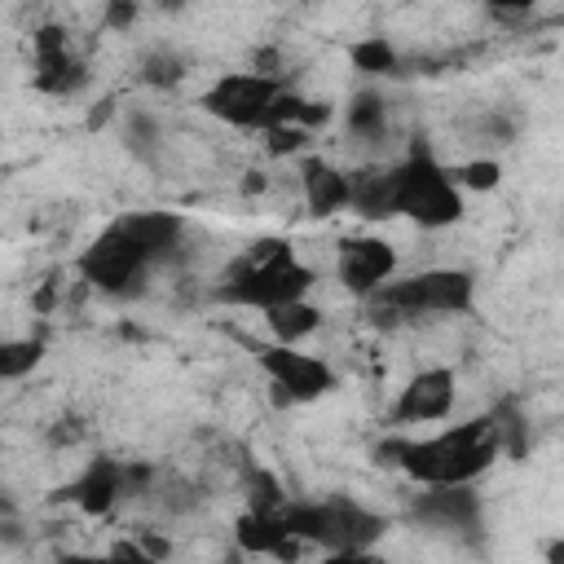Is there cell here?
<instances>
[{
  "label": "cell",
  "instance_id": "23",
  "mask_svg": "<svg viewBox=\"0 0 564 564\" xmlns=\"http://www.w3.org/2000/svg\"><path fill=\"white\" fill-rule=\"evenodd\" d=\"M181 75H185V62L176 53H145V62H141V79L150 88H172Z\"/></svg>",
  "mask_w": 564,
  "mask_h": 564
},
{
  "label": "cell",
  "instance_id": "2",
  "mask_svg": "<svg viewBox=\"0 0 564 564\" xmlns=\"http://www.w3.org/2000/svg\"><path fill=\"white\" fill-rule=\"evenodd\" d=\"M313 291V269L278 238H264L256 247H247L216 282V300L220 304H238V308H273L282 300H300Z\"/></svg>",
  "mask_w": 564,
  "mask_h": 564
},
{
  "label": "cell",
  "instance_id": "1",
  "mask_svg": "<svg viewBox=\"0 0 564 564\" xmlns=\"http://www.w3.org/2000/svg\"><path fill=\"white\" fill-rule=\"evenodd\" d=\"M502 432L498 419H467L454 423L436 436H410V441H388L379 454L383 463L401 467L414 485H471L480 471L494 467V458L502 454Z\"/></svg>",
  "mask_w": 564,
  "mask_h": 564
},
{
  "label": "cell",
  "instance_id": "4",
  "mask_svg": "<svg viewBox=\"0 0 564 564\" xmlns=\"http://www.w3.org/2000/svg\"><path fill=\"white\" fill-rule=\"evenodd\" d=\"M388 181H392V216H405L423 229H445L463 216V185L423 141L401 163L388 167Z\"/></svg>",
  "mask_w": 564,
  "mask_h": 564
},
{
  "label": "cell",
  "instance_id": "10",
  "mask_svg": "<svg viewBox=\"0 0 564 564\" xmlns=\"http://www.w3.org/2000/svg\"><path fill=\"white\" fill-rule=\"evenodd\" d=\"M392 273H397V251L383 238H348L335 256V278L357 300L375 295Z\"/></svg>",
  "mask_w": 564,
  "mask_h": 564
},
{
  "label": "cell",
  "instance_id": "18",
  "mask_svg": "<svg viewBox=\"0 0 564 564\" xmlns=\"http://www.w3.org/2000/svg\"><path fill=\"white\" fill-rule=\"evenodd\" d=\"M40 357H44V344L40 339H9L4 348H0V379H22V375H31L35 366H40Z\"/></svg>",
  "mask_w": 564,
  "mask_h": 564
},
{
  "label": "cell",
  "instance_id": "9",
  "mask_svg": "<svg viewBox=\"0 0 564 564\" xmlns=\"http://www.w3.org/2000/svg\"><path fill=\"white\" fill-rule=\"evenodd\" d=\"M454 397H458L454 370L449 366H423L401 388V397L392 405V423H401V427H410V423H441L454 410Z\"/></svg>",
  "mask_w": 564,
  "mask_h": 564
},
{
  "label": "cell",
  "instance_id": "19",
  "mask_svg": "<svg viewBox=\"0 0 564 564\" xmlns=\"http://www.w3.org/2000/svg\"><path fill=\"white\" fill-rule=\"evenodd\" d=\"M123 141H128V150L141 159V163H154L159 159V123L150 119V115H141V110H132L128 115V123H123Z\"/></svg>",
  "mask_w": 564,
  "mask_h": 564
},
{
  "label": "cell",
  "instance_id": "17",
  "mask_svg": "<svg viewBox=\"0 0 564 564\" xmlns=\"http://www.w3.org/2000/svg\"><path fill=\"white\" fill-rule=\"evenodd\" d=\"M467 137H471V145H489V150L511 145L516 141V119L502 115V110H485L480 119L467 123Z\"/></svg>",
  "mask_w": 564,
  "mask_h": 564
},
{
  "label": "cell",
  "instance_id": "14",
  "mask_svg": "<svg viewBox=\"0 0 564 564\" xmlns=\"http://www.w3.org/2000/svg\"><path fill=\"white\" fill-rule=\"evenodd\" d=\"M264 326H269L273 344H304V339L322 326V308L308 304V295H300V300H282V304L264 308Z\"/></svg>",
  "mask_w": 564,
  "mask_h": 564
},
{
  "label": "cell",
  "instance_id": "13",
  "mask_svg": "<svg viewBox=\"0 0 564 564\" xmlns=\"http://www.w3.org/2000/svg\"><path fill=\"white\" fill-rule=\"evenodd\" d=\"M300 185H304V203L313 216H335L344 207H352V172H339L335 163L308 154L300 163Z\"/></svg>",
  "mask_w": 564,
  "mask_h": 564
},
{
  "label": "cell",
  "instance_id": "16",
  "mask_svg": "<svg viewBox=\"0 0 564 564\" xmlns=\"http://www.w3.org/2000/svg\"><path fill=\"white\" fill-rule=\"evenodd\" d=\"M352 212H361L370 220H388L392 216V181H388V167H361V172H352Z\"/></svg>",
  "mask_w": 564,
  "mask_h": 564
},
{
  "label": "cell",
  "instance_id": "24",
  "mask_svg": "<svg viewBox=\"0 0 564 564\" xmlns=\"http://www.w3.org/2000/svg\"><path fill=\"white\" fill-rule=\"evenodd\" d=\"M308 132L313 128H304V123H278V128H269L264 137H269V154H295V150H304L308 145Z\"/></svg>",
  "mask_w": 564,
  "mask_h": 564
},
{
  "label": "cell",
  "instance_id": "7",
  "mask_svg": "<svg viewBox=\"0 0 564 564\" xmlns=\"http://www.w3.org/2000/svg\"><path fill=\"white\" fill-rule=\"evenodd\" d=\"M256 361L260 370L269 375L278 401L286 405H308V401H322L326 392H335V370L313 357V352H300V344H264L256 348Z\"/></svg>",
  "mask_w": 564,
  "mask_h": 564
},
{
  "label": "cell",
  "instance_id": "6",
  "mask_svg": "<svg viewBox=\"0 0 564 564\" xmlns=\"http://www.w3.org/2000/svg\"><path fill=\"white\" fill-rule=\"evenodd\" d=\"M75 269H79V278H84L93 291H101V295H132L137 282L154 269V256L145 251V242H141V238L128 229V220L119 216V220H110V225L79 251Z\"/></svg>",
  "mask_w": 564,
  "mask_h": 564
},
{
  "label": "cell",
  "instance_id": "11",
  "mask_svg": "<svg viewBox=\"0 0 564 564\" xmlns=\"http://www.w3.org/2000/svg\"><path fill=\"white\" fill-rule=\"evenodd\" d=\"M88 79V66L70 53V40L62 26H40L35 31V88L48 97H70Z\"/></svg>",
  "mask_w": 564,
  "mask_h": 564
},
{
  "label": "cell",
  "instance_id": "5",
  "mask_svg": "<svg viewBox=\"0 0 564 564\" xmlns=\"http://www.w3.org/2000/svg\"><path fill=\"white\" fill-rule=\"evenodd\" d=\"M286 529L326 551V555H366L375 546V538L383 533V520L375 511H366L352 498H322V502H286L282 507Z\"/></svg>",
  "mask_w": 564,
  "mask_h": 564
},
{
  "label": "cell",
  "instance_id": "3",
  "mask_svg": "<svg viewBox=\"0 0 564 564\" xmlns=\"http://www.w3.org/2000/svg\"><path fill=\"white\" fill-rule=\"evenodd\" d=\"M361 304H366V317L379 330L405 326V322H419V317H441V313H471L476 278L467 269H423V273H410V278H388Z\"/></svg>",
  "mask_w": 564,
  "mask_h": 564
},
{
  "label": "cell",
  "instance_id": "27",
  "mask_svg": "<svg viewBox=\"0 0 564 564\" xmlns=\"http://www.w3.org/2000/svg\"><path fill=\"white\" fill-rule=\"evenodd\" d=\"M154 4H159V9H167V13H176V9H185L189 0H154Z\"/></svg>",
  "mask_w": 564,
  "mask_h": 564
},
{
  "label": "cell",
  "instance_id": "15",
  "mask_svg": "<svg viewBox=\"0 0 564 564\" xmlns=\"http://www.w3.org/2000/svg\"><path fill=\"white\" fill-rule=\"evenodd\" d=\"M344 123H348V137H357V141H383L388 137V97L383 93H375V88H361V93H352V101H348V115H344Z\"/></svg>",
  "mask_w": 564,
  "mask_h": 564
},
{
  "label": "cell",
  "instance_id": "25",
  "mask_svg": "<svg viewBox=\"0 0 564 564\" xmlns=\"http://www.w3.org/2000/svg\"><path fill=\"white\" fill-rule=\"evenodd\" d=\"M141 13V0H106V26L110 31H128Z\"/></svg>",
  "mask_w": 564,
  "mask_h": 564
},
{
  "label": "cell",
  "instance_id": "8",
  "mask_svg": "<svg viewBox=\"0 0 564 564\" xmlns=\"http://www.w3.org/2000/svg\"><path fill=\"white\" fill-rule=\"evenodd\" d=\"M154 480V471L145 463H119V458H93L70 485H66V498L88 511V516H106L119 498H137L145 494Z\"/></svg>",
  "mask_w": 564,
  "mask_h": 564
},
{
  "label": "cell",
  "instance_id": "21",
  "mask_svg": "<svg viewBox=\"0 0 564 564\" xmlns=\"http://www.w3.org/2000/svg\"><path fill=\"white\" fill-rule=\"evenodd\" d=\"M449 172H454V181L463 185V194H467V189H494V185H498V176H502V167H498V159H494V154L467 159V163H458V167H449Z\"/></svg>",
  "mask_w": 564,
  "mask_h": 564
},
{
  "label": "cell",
  "instance_id": "20",
  "mask_svg": "<svg viewBox=\"0 0 564 564\" xmlns=\"http://www.w3.org/2000/svg\"><path fill=\"white\" fill-rule=\"evenodd\" d=\"M352 66H357L361 75H392V70H397V48H392L383 35L361 40V44H352Z\"/></svg>",
  "mask_w": 564,
  "mask_h": 564
},
{
  "label": "cell",
  "instance_id": "12",
  "mask_svg": "<svg viewBox=\"0 0 564 564\" xmlns=\"http://www.w3.org/2000/svg\"><path fill=\"white\" fill-rule=\"evenodd\" d=\"M414 520L432 529H476L480 524V498L471 485H419Z\"/></svg>",
  "mask_w": 564,
  "mask_h": 564
},
{
  "label": "cell",
  "instance_id": "22",
  "mask_svg": "<svg viewBox=\"0 0 564 564\" xmlns=\"http://www.w3.org/2000/svg\"><path fill=\"white\" fill-rule=\"evenodd\" d=\"M247 507H256V511H278V507H286V494H282V485H278V476L273 471H251L247 476Z\"/></svg>",
  "mask_w": 564,
  "mask_h": 564
},
{
  "label": "cell",
  "instance_id": "26",
  "mask_svg": "<svg viewBox=\"0 0 564 564\" xmlns=\"http://www.w3.org/2000/svg\"><path fill=\"white\" fill-rule=\"evenodd\" d=\"M485 9H494V13H502V18H520V13H529L538 0H480Z\"/></svg>",
  "mask_w": 564,
  "mask_h": 564
}]
</instances>
